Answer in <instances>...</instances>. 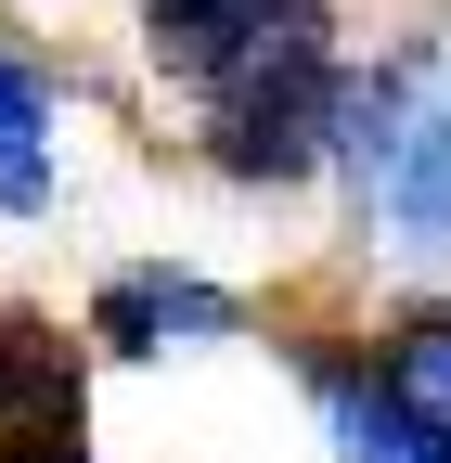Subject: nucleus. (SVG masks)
Listing matches in <instances>:
<instances>
[{"mask_svg": "<svg viewBox=\"0 0 451 463\" xmlns=\"http://www.w3.org/2000/svg\"><path fill=\"white\" fill-rule=\"evenodd\" d=\"M335 258L349 283L451 297V14H413L349 52V116H335Z\"/></svg>", "mask_w": 451, "mask_h": 463, "instance_id": "1", "label": "nucleus"}, {"mask_svg": "<svg viewBox=\"0 0 451 463\" xmlns=\"http://www.w3.org/2000/svg\"><path fill=\"white\" fill-rule=\"evenodd\" d=\"M349 26L335 39H297V52H271L258 78L233 90H206L194 103V167L219 194H245V206H297L335 181V116H349Z\"/></svg>", "mask_w": 451, "mask_h": 463, "instance_id": "2", "label": "nucleus"}, {"mask_svg": "<svg viewBox=\"0 0 451 463\" xmlns=\"http://www.w3.org/2000/svg\"><path fill=\"white\" fill-rule=\"evenodd\" d=\"M78 335H91V361H117V373L219 361V347L258 335V297H245V283H219V270H194V258H117V270L91 283Z\"/></svg>", "mask_w": 451, "mask_h": 463, "instance_id": "3", "label": "nucleus"}, {"mask_svg": "<svg viewBox=\"0 0 451 463\" xmlns=\"http://www.w3.org/2000/svg\"><path fill=\"white\" fill-rule=\"evenodd\" d=\"M297 39H335V0H130V52H142V78L181 116L206 90L258 78L271 52H297Z\"/></svg>", "mask_w": 451, "mask_h": 463, "instance_id": "4", "label": "nucleus"}, {"mask_svg": "<svg viewBox=\"0 0 451 463\" xmlns=\"http://www.w3.org/2000/svg\"><path fill=\"white\" fill-rule=\"evenodd\" d=\"M284 373H297L310 438H322L335 463H451V438L387 386V361H374L361 322H297V335H284Z\"/></svg>", "mask_w": 451, "mask_h": 463, "instance_id": "5", "label": "nucleus"}, {"mask_svg": "<svg viewBox=\"0 0 451 463\" xmlns=\"http://www.w3.org/2000/svg\"><path fill=\"white\" fill-rule=\"evenodd\" d=\"M65 116H78V78L0 26V219L14 232H39L65 206Z\"/></svg>", "mask_w": 451, "mask_h": 463, "instance_id": "6", "label": "nucleus"}, {"mask_svg": "<svg viewBox=\"0 0 451 463\" xmlns=\"http://www.w3.org/2000/svg\"><path fill=\"white\" fill-rule=\"evenodd\" d=\"M91 335L52 309H0V438H91Z\"/></svg>", "mask_w": 451, "mask_h": 463, "instance_id": "7", "label": "nucleus"}, {"mask_svg": "<svg viewBox=\"0 0 451 463\" xmlns=\"http://www.w3.org/2000/svg\"><path fill=\"white\" fill-rule=\"evenodd\" d=\"M374 335V361H387V386L413 399V412L451 438V297H400V309H374L361 322Z\"/></svg>", "mask_w": 451, "mask_h": 463, "instance_id": "8", "label": "nucleus"}, {"mask_svg": "<svg viewBox=\"0 0 451 463\" xmlns=\"http://www.w3.org/2000/svg\"><path fill=\"white\" fill-rule=\"evenodd\" d=\"M0 463H117V450H91V438H0Z\"/></svg>", "mask_w": 451, "mask_h": 463, "instance_id": "9", "label": "nucleus"}]
</instances>
